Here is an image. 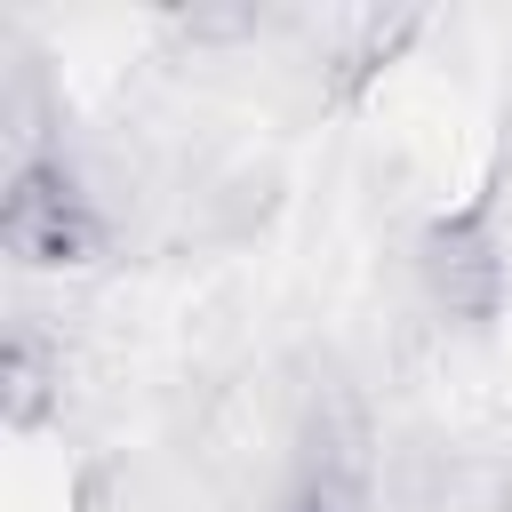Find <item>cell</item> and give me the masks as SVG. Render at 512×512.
<instances>
[{
	"label": "cell",
	"instance_id": "cell-1",
	"mask_svg": "<svg viewBox=\"0 0 512 512\" xmlns=\"http://www.w3.org/2000/svg\"><path fill=\"white\" fill-rule=\"evenodd\" d=\"M0 240L32 272H80L104 256V208L64 152H32L0 192Z\"/></svg>",
	"mask_w": 512,
	"mask_h": 512
},
{
	"label": "cell",
	"instance_id": "cell-2",
	"mask_svg": "<svg viewBox=\"0 0 512 512\" xmlns=\"http://www.w3.org/2000/svg\"><path fill=\"white\" fill-rule=\"evenodd\" d=\"M416 280H424L440 320L488 328L504 312V232H496V208L464 200V208L432 216L424 240H416Z\"/></svg>",
	"mask_w": 512,
	"mask_h": 512
},
{
	"label": "cell",
	"instance_id": "cell-3",
	"mask_svg": "<svg viewBox=\"0 0 512 512\" xmlns=\"http://www.w3.org/2000/svg\"><path fill=\"white\" fill-rule=\"evenodd\" d=\"M0 384H8V424H16V432L40 424L48 400H56V360H48V344H40V336H8V352H0Z\"/></svg>",
	"mask_w": 512,
	"mask_h": 512
},
{
	"label": "cell",
	"instance_id": "cell-4",
	"mask_svg": "<svg viewBox=\"0 0 512 512\" xmlns=\"http://www.w3.org/2000/svg\"><path fill=\"white\" fill-rule=\"evenodd\" d=\"M296 512H360V464L344 448H320L304 488H296Z\"/></svg>",
	"mask_w": 512,
	"mask_h": 512
}]
</instances>
